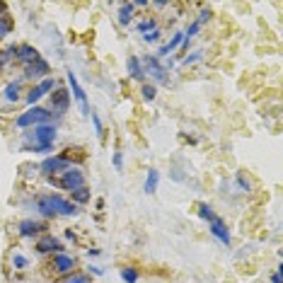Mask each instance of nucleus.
I'll return each mask as SVG.
<instances>
[{
    "label": "nucleus",
    "instance_id": "1",
    "mask_svg": "<svg viewBox=\"0 0 283 283\" xmlns=\"http://www.w3.org/2000/svg\"><path fill=\"white\" fill-rule=\"evenodd\" d=\"M56 131L54 124H44V126H34L27 129V133H22V150L27 152H51L56 143Z\"/></svg>",
    "mask_w": 283,
    "mask_h": 283
},
{
    "label": "nucleus",
    "instance_id": "2",
    "mask_svg": "<svg viewBox=\"0 0 283 283\" xmlns=\"http://www.w3.org/2000/svg\"><path fill=\"white\" fill-rule=\"evenodd\" d=\"M36 211L46 218L54 216H77V206L65 201L63 196L58 194H49V196H39L36 198Z\"/></svg>",
    "mask_w": 283,
    "mask_h": 283
},
{
    "label": "nucleus",
    "instance_id": "3",
    "mask_svg": "<svg viewBox=\"0 0 283 283\" xmlns=\"http://www.w3.org/2000/svg\"><path fill=\"white\" fill-rule=\"evenodd\" d=\"M54 114L44 107H29L24 114H20L15 119V126L17 129H34V126H44V124H51Z\"/></svg>",
    "mask_w": 283,
    "mask_h": 283
},
{
    "label": "nucleus",
    "instance_id": "4",
    "mask_svg": "<svg viewBox=\"0 0 283 283\" xmlns=\"http://www.w3.org/2000/svg\"><path fill=\"white\" fill-rule=\"evenodd\" d=\"M56 184L65 189V191H75V189H83L85 186V172L80 167H68L58 174V182Z\"/></svg>",
    "mask_w": 283,
    "mask_h": 283
},
{
    "label": "nucleus",
    "instance_id": "5",
    "mask_svg": "<svg viewBox=\"0 0 283 283\" xmlns=\"http://www.w3.org/2000/svg\"><path fill=\"white\" fill-rule=\"evenodd\" d=\"M141 63L145 65L143 70H148V73H150V77L155 80V83H160V85H167V83H170L167 68H165V65L160 63V58H157V56H145Z\"/></svg>",
    "mask_w": 283,
    "mask_h": 283
},
{
    "label": "nucleus",
    "instance_id": "6",
    "mask_svg": "<svg viewBox=\"0 0 283 283\" xmlns=\"http://www.w3.org/2000/svg\"><path fill=\"white\" fill-rule=\"evenodd\" d=\"M68 167H73V165L65 160L63 155H51V157H46L42 165H39V170H42L44 177H54V174H61L63 170H68Z\"/></svg>",
    "mask_w": 283,
    "mask_h": 283
},
{
    "label": "nucleus",
    "instance_id": "7",
    "mask_svg": "<svg viewBox=\"0 0 283 283\" xmlns=\"http://www.w3.org/2000/svg\"><path fill=\"white\" fill-rule=\"evenodd\" d=\"M65 75H68V85H70V90H73V97H75V102L80 104V111H83L85 116H90L92 111H90V104H87L85 90H83V87H80V83H77V75L73 73V70H68Z\"/></svg>",
    "mask_w": 283,
    "mask_h": 283
},
{
    "label": "nucleus",
    "instance_id": "8",
    "mask_svg": "<svg viewBox=\"0 0 283 283\" xmlns=\"http://www.w3.org/2000/svg\"><path fill=\"white\" fill-rule=\"evenodd\" d=\"M51 269H54L56 273L70 276L73 269H75V257H70V254H65V252H58V254H54V259H51Z\"/></svg>",
    "mask_w": 283,
    "mask_h": 283
},
{
    "label": "nucleus",
    "instance_id": "9",
    "mask_svg": "<svg viewBox=\"0 0 283 283\" xmlns=\"http://www.w3.org/2000/svg\"><path fill=\"white\" fill-rule=\"evenodd\" d=\"M208 232L213 235V237L220 242V245H225V247H230V242H232V237H230V230L228 225L220 220V218H216V220H211L208 223Z\"/></svg>",
    "mask_w": 283,
    "mask_h": 283
},
{
    "label": "nucleus",
    "instance_id": "10",
    "mask_svg": "<svg viewBox=\"0 0 283 283\" xmlns=\"http://www.w3.org/2000/svg\"><path fill=\"white\" fill-rule=\"evenodd\" d=\"M68 107H70V92L68 90H56L54 95H51V109L49 111H56L61 116V114L68 111Z\"/></svg>",
    "mask_w": 283,
    "mask_h": 283
},
{
    "label": "nucleus",
    "instance_id": "11",
    "mask_svg": "<svg viewBox=\"0 0 283 283\" xmlns=\"http://www.w3.org/2000/svg\"><path fill=\"white\" fill-rule=\"evenodd\" d=\"M61 250H63V245L54 235H42V237L36 239V252L39 254H58Z\"/></svg>",
    "mask_w": 283,
    "mask_h": 283
},
{
    "label": "nucleus",
    "instance_id": "12",
    "mask_svg": "<svg viewBox=\"0 0 283 283\" xmlns=\"http://www.w3.org/2000/svg\"><path fill=\"white\" fill-rule=\"evenodd\" d=\"M15 58H17L22 65H29V63H34V61H39V58H42V54H39L34 46H29V44H20V46H17V54H15Z\"/></svg>",
    "mask_w": 283,
    "mask_h": 283
},
{
    "label": "nucleus",
    "instance_id": "13",
    "mask_svg": "<svg viewBox=\"0 0 283 283\" xmlns=\"http://www.w3.org/2000/svg\"><path fill=\"white\" fill-rule=\"evenodd\" d=\"M42 230H44V225H42V223H36V220H32V218L20 220V225H17V232H20V237H24V239L36 237Z\"/></svg>",
    "mask_w": 283,
    "mask_h": 283
},
{
    "label": "nucleus",
    "instance_id": "14",
    "mask_svg": "<svg viewBox=\"0 0 283 283\" xmlns=\"http://www.w3.org/2000/svg\"><path fill=\"white\" fill-rule=\"evenodd\" d=\"M49 75V63L44 61V58H39V61H34V63L24 65V77L27 80H39V77Z\"/></svg>",
    "mask_w": 283,
    "mask_h": 283
},
{
    "label": "nucleus",
    "instance_id": "15",
    "mask_svg": "<svg viewBox=\"0 0 283 283\" xmlns=\"http://www.w3.org/2000/svg\"><path fill=\"white\" fill-rule=\"evenodd\" d=\"M20 92H22V80L8 83L5 90H3V102H5V104H17V102H20Z\"/></svg>",
    "mask_w": 283,
    "mask_h": 283
},
{
    "label": "nucleus",
    "instance_id": "16",
    "mask_svg": "<svg viewBox=\"0 0 283 283\" xmlns=\"http://www.w3.org/2000/svg\"><path fill=\"white\" fill-rule=\"evenodd\" d=\"M126 68H129V75L133 80H145V70H143V63L138 56H131L129 61H126Z\"/></svg>",
    "mask_w": 283,
    "mask_h": 283
},
{
    "label": "nucleus",
    "instance_id": "17",
    "mask_svg": "<svg viewBox=\"0 0 283 283\" xmlns=\"http://www.w3.org/2000/svg\"><path fill=\"white\" fill-rule=\"evenodd\" d=\"M157 184H160V172H157V170H150V172H148V177H145L143 191H145L148 196L155 194V191H157Z\"/></svg>",
    "mask_w": 283,
    "mask_h": 283
},
{
    "label": "nucleus",
    "instance_id": "18",
    "mask_svg": "<svg viewBox=\"0 0 283 283\" xmlns=\"http://www.w3.org/2000/svg\"><path fill=\"white\" fill-rule=\"evenodd\" d=\"M116 20H119L121 27H129L131 20H133V5L131 3H124L119 8V15H116Z\"/></svg>",
    "mask_w": 283,
    "mask_h": 283
},
{
    "label": "nucleus",
    "instance_id": "19",
    "mask_svg": "<svg viewBox=\"0 0 283 283\" xmlns=\"http://www.w3.org/2000/svg\"><path fill=\"white\" fill-rule=\"evenodd\" d=\"M12 17L5 12V15H0V42L5 39V36H10V32H12Z\"/></svg>",
    "mask_w": 283,
    "mask_h": 283
},
{
    "label": "nucleus",
    "instance_id": "20",
    "mask_svg": "<svg viewBox=\"0 0 283 283\" xmlns=\"http://www.w3.org/2000/svg\"><path fill=\"white\" fill-rule=\"evenodd\" d=\"M70 204H87L90 198H92V194H90V189L87 186H83V189H75V191H70Z\"/></svg>",
    "mask_w": 283,
    "mask_h": 283
},
{
    "label": "nucleus",
    "instance_id": "21",
    "mask_svg": "<svg viewBox=\"0 0 283 283\" xmlns=\"http://www.w3.org/2000/svg\"><path fill=\"white\" fill-rule=\"evenodd\" d=\"M235 184H237L239 194H250V191H252V182L247 179V174H245V172H237V174H235Z\"/></svg>",
    "mask_w": 283,
    "mask_h": 283
},
{
    "label": "nucleus",
    "instance_id": "22",
    "mask_svg": "<svg viewBox=\"0 0 283 283\" xmlns=\"http://www.w3.org/2000/svg\"><path fill=\"white\" fill-rule=\"evenodd\" d=\"M42 97H44V95H42V90H39V87L34 85V87H29V92H27V97H24V102H27L29 107H36V102H39Z\"/></svg>",
    "mask_w": 283,
    "mask_h": 283
},
{
    "label": "nucleus",
    "instance_id": "23",
    "mask_svg": "<svg viewBox=\"0 0 283 283\" xmlns=\"http://www.w3.org/2000/svg\"><path fill=\"white\" fill-rule=\"evenodd\" d=\"M198 218H201V220H208V223H211V220H216V213H213V208L208 206V204H198Z\"/></svg>",
    "mask_w": 283,
    "mask_h": 283
},
{
    "label": "nucleus",
    "instance_id": "24",
    "mask_svg": "<svg viewBox=\"0 0 283 283\" xmlns=\"http://www.w3.org/2000/svg\"><path fill=\"white\" fill-rule=\"evenodd\" d=\"M136 27H138V32L148 34V32H152V29H157V22H155V17H148V20H141Z\"/></svg>",
    "mask_w": 283,
    "mask_h": 283
},
{
    "label": "nucleus",
    "instance_id": "25",
    "mask_svg": "<svg viewBox=\"0 0 283 283\" xmlns=\"http://www.w3.org/2000/svg\"><path fill=\"white\" fill-rule=\"evenodd\" d=\"M121 278L126 283H138V271L131 269V266H124V269H121Z\"/></svg>",
    "mask_w": 283,
    "mask_h": 283
},
{
    "label": "nucleus",
    "instance_id": "26",
    "mask_svg": "<svg viewBox=\"0 0 283 283\" xmlns=\"http://www.w3.org/2000/svg\"><path fill=\"white\" fill-rule=\"evenodd\" d=\"M155 95H157V87L150 85V83H145V85H143V90H141V97L145 99V102H152V99H155Z\"/></svg>",
    "mask_w": 283,
    "mask_h": 283
},
{
    "label": "nucleus",
    "instance_id": "27",
    "mask_svg": "<svg viewBox=\"0 0 283 283\" xmlns=\"http://www.w3.org/2000/svg\"><path fill=\"white\" fill-rule=\"evenodd\" d=\"M27 264H29V259H27L24 254H20V252L12 254V266H15V269H27Z\"/></svg>",
    "mask_w": 283,
    "mask_h": 283
},
{
    "label": "nucleus",
    "instance_id": "28",
    "mask_svg": "<svg viewBox=\"0 0 283 283\" xmlns=\"http://www.w3.org/2000/svg\"><path fill=\"white\" fill-rule=\"evenodd\" d=\"M63 283H92V278H90L87 273H70Z\"/></svg>",
    "mask_w": 283,
    "mask_h": 283
},
{
    "label": "nucleus",
    "instance_id": "29",
    "mask_svg": "<svg viewBox=\"0 0 283 283\" xmlns=\"http://www.w3.org/2000/svg\"><path fill=\"white\" fill-rule=\"evenodd\" d=\"M54 85H56L54 77H44V80H42V83H39L36 87L42 90V95H49V92H54Z\"/></svg>",
    "mask_w": 283,
    "mask_h": 283
},
{
    "label": "nucleus",
    "instance_id": "30",
    "mask_svg": "<svg viewBox=\"0 0 283 283\" xmlns=\"http://www.w3.org/2000/svg\"><path fill=\"white\" fill-rule=\"evenodd\" d=\"M201 58H204V51L198 49V51H194V54H189V56H186V58L182 61V63H184V65H194V63H198Z\"/></svg>",
    "mask_w": 283,
    "mask_h": 283
},
{
    "label": "nucleus",
    "instance_id": "31",
    "mask_svg": "<svg viewBox=\"0 0 283 283\" xmlns=\"http://www.w3.org/2000/svg\"><path fill=\"white\" fill-rule=\"evenodd\" d=\"M160 36H163V34H160V29H152V32L143 34V42H145V44H157V42H160Z\"/></svg>",
    "mask_w": 283,
    "mask_h": 283
},
{
    "label": "nucleus",
    "instance_id": "32",
    "mask_svg": "<svg viewBox=\"0 0 283 283\" xmlns=\"http://www.w3.org/2000/svg\"><path fill=\"white\" fill-rule=\"evenodd\" d=\"M90 116H92V124H95V131H97V138H104V126H102V121H99V116L95 114V111H92Z\"/></svg>",
    "mask_w": 283,
    "mask_h": 283
},
{
    "label": "nucleus",
    "instance_id": "33",
    "mask_svg": "<svg viewBox=\"0 0 283 283\" xmlns=\"http://www.w3.org/2000/svg\"><path fill=\"white\" fill-rule=\"evenodd\" d=\"M208 20H211V10H201V15H198L196 24H198V27H204V24H206Z\"/></svg>",
    "mask_w": 283,
    "mask_h": 283
},
{
    "label": "nucleus",
    "instance_id": "34",
    "mask_svg": "<svg viewBox=\"0 0 283 283\" xmlns=\"http://www.w3.org/2000/svg\"><path fill=\"white\" fill-rule=\"evenodd\" d=\"M114 167H116V170H124V152H114Z\"/></svg>",
    "mask_w": 283,
    "mask_h": 283
},
{
    "label": "nucleus",
    "instance_id": "35",
    "mask_svg": "<svg viewBox=\"0 0 283 283\" xmlns=\"http://www.w3.org/2000/svg\"><path fill=\"white\" fill-rule=\"evenodd\" d=\"M8 61H10V56L5 54V51H0V73H3V68L8 65Z\"/></svg>",
    "mask_w": 283,
    "mask_h": 283
},
{
    "label": "nucleus",
    "instance_id": "36",
    "mask_svg": "<svg viewBox=\"0 0 283 283\" xmlns=\"http://www.w3.org/2000/svg\"><path fill=\"white\" fill-rule=\"evenodd\" d=\"M271 281H273V283H283V281H281V266H278V269H276V271H273Z\"/></svg>",
    "mask_w": 283,
    "mask_h": 283
},
{
    "label": "nucleus",
    "instance_id": "37",
    "mask_svg": "<svg viewBox=\"0 0 283 283\" xmlns=\"http://www.w3.org/2000/svg\"><path fill=\"white\" fill-rule=\"evenodd\" d=\"M90 273H95V276H102V273H104V269H102V266H90Z\"/></svg>",
    "mask_w": 283,
    "mask_h": 283
},
{
    "label": "nucleus",
    "instance_id": "38",
    "mask_svg": "<svg viewBox=\"0 0 283 283\" xmlns=\"http://www.w3.org/2000/svg\"><path fill=\"white\" fill-rule=\"evenodd\" d=\"M170 3H152V8H157V10H163V8H167Z\"/></svg>",
    "mask_w": 283,
    "mask_h": 283
},
{
    "label": "nucleus",
    "instance_id": "39",
    "mask_svg": "<svg viewBox=\"0 0 283 283\" xmlns=\"http://www.w3.org/2000/svg\"><path fill=\"white\" fill-rule=\"evenodd\" d=\"M5 10H8V5H5V3L0 0V15H5Z\"/></svg>",
    "mask_w": 283,
    "mask_h": 283
}]
</instances>
